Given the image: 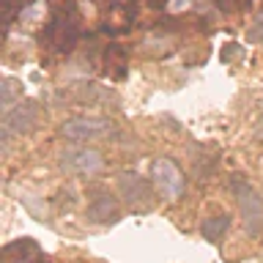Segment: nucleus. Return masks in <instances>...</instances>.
<instances>
[{
  "instance_id": "12",
  "label": "nucleus",
  "mask_w": 263,
  "mask_h": 263,
  "mask_svg": "<svg viewBox=\"0 0 263 263\" xmlns=\"http://www.w3.org/2000/svg\"><path fill=\"white\" fill-rule=\"evenodd\" d=\"M258 135L263 137V110H260V121H258Z\"/></svg>"
},
{
  "instance_id": "8",
  "label": "nucleus",
  "mask_w": 263,
  "mask_h": 263,
  "mask_svg": "<svg viewBox=\"0 0 263 263\" xmlns=\"http://www.w3.org/2000/svg\"><path fill=\"white\" fill-rule=\"evenodd\" d=\"M44 16H47V3H44V0H33L30 6L22 8L20 20L28 22V25H39V22H44Z\"/></svg>"
},
{
  "instance_id": "10",
  "label": "nucleus",
  "mask_w": 263,
  "mask_h": 263,
  "mask_svg": "<svg viewBox=\"0 0 263 263\" xmlns=\"http://www.w3.org/2000/svg\"><path fill=\"white\" fill-rule=\"evenodd\" d=\"M20 88V82L11 80V77H6L3 80V93H0V104H3V112L6 110H11V104H14V99L20 96L22 99V90H16Z\"/></svg>"
},
{
  "instance_id": "11",
  "label": "nucleus",
  "mask_w": 263,
  "mask_h": 263,
  "mask_svg": "<svg viewBox=\"0 0 263 263\" xmlns=\"http://www.w3.org/2000/svg\"><path fill=\"white\" fill-rule=\"evenodd\" d=\"M189 6H192V0H167V11L170 14H181V11H186Z\"/></svg>"
},
{
  "instance_id": "4",
  "label": "nucleus",
  "mask_w": 263,
  "mask_h": 263,
  "mask_svg": "<svg viewBox=\"0 0 263 263\" xmlns=\"http://www.w3.org/2000/svg\"><path fill=\"white\" fill-rule=\"evenodd\" d=\"M151 184L154 181H148L145 176H137V173H121L118 192H121V197L132 205V209L145 211V209H151V197H154Z\"/></svg>"
},
{
  "instance_id": "9",
  "label": "nucleus",
  "mask_w": 263,
  "mask_h": 263,
  "mask_svg": "<svg viewBox=\"0 0 263 263\" xmlns=\"http://www.w3.org/2000/svg\"><path fill=\"white\" fill-rule=\"evenodd\" d=\"M200 230H203V236L209 238V241H217V238L228 230V217H211V219H205L203 225H200Z\"/></svg>"
},
{
  "instance_id": "3",
  "label": "nucleus",
  "mask_w": 263,
  "mask_h": 263,
  "mask_svg": "<svg viewBox=\"0 0 263 263\" xmlns=\"http://www.w3.org/2000/svg\"><path fill=\"white\" fill-rule=\"evenodd\" d=\"M58 164L63 173H71V176H93L104 167V159L99 151H90V148H69V151H61Z\"/></svg>"
},
{
  "instance_id": "7",
  "label": "nucleus",
  "mask_w": 263,
  "mask_h": 263,
  "mask_svg": "<svg viewBox=\"0 0 263 263\" xmlns=\"http://www.w3.org/2000/svg\"><path fill=\"white\" fill-rule=\"evenodd\" d=\"M88 217L93 222H112L118 217V211H115V200L110 195H99L93 203L88 205Z\"/></svg>"
},
{
  "instance_id": "5",
  "label": "nucleus",
  "mask_w": 263,
  "mask_h": 263,
  "mask_svg": "<svg viewBox=\"0 0 263 263\" xmlns=\"http://www.w3.org/2000/svg\"><path fill=\"white\" fill-rule=\"evenodd\" d=\"M39 118V104L30 102V99H20L11 110L3 112V143H8V137L11 135H25L33 123Z\"/></svg>"
},
{
  "instance_id": "6",
  "label": "nucleus",
  "mask_w": 263,
  "mask_h": 263,
  "mask_svg": "<svg viewBox=\"0 0 263 263\" xmlns=\"http://www.w3.org/2000/svg\"><path fill=\"white\" fill-rule=\"evenodd\" d=\"M112 129V123L107 118H71L63 123V135L71 137V140H96L107 135Z\"/></svg>"
},
{
  "instance_id": "1",
  "label": "nucleus",
  "mask_w": 263,
  "mask_h": 263,
  "mask_svg": "<svg viewBox=\"0 0 263 263\" xmlns=\"http://www.w3.org/2000/svg\"><path fill=\"white\" fill-rule=\"evenodd\" d=\"M230 186H233V195H236V203H238V211H241V222H244L247 233L260 236L263 233V197H260V192L241 176H233Z\"/></svg>"
},
{
  "instance_id": "2",
  "label": "nucleus",
  "mask_w": 263,
  "mask_h": 263,
  "mask_svg": "<svg viewBox=\"0 0 263 263\" xmlns=\"http://www.w3.org/2000/svg\"><path fill=\"white\" fill-rule=\"evenodd\" d=\"M151 181L164 200H178L184 195V173L178 170L176 162L164 159V156L151 162Z\"/></svg>"
}]
</instances>
